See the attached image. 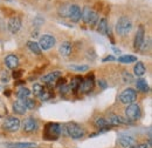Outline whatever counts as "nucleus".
<instances>
[{
  "instance_id": "nucleus-1",
  "label": "nucleus",
  "mask_w": 152,
  "mask_h": 148,
  "mask_svg": "<svg viewBox=\"0 0 152 148\" xmlns=\"http://www.w3.org/2000/svg\"><path fill=\"white\" fill-rule=\"evenodd\" d=\"M132 28V24H131V20L128 18V17H121L118 19L117 24H116V31L119 36L124 37L126 36Z\"/></svg>"
},
{
  "instance_id": "nucleus-2",
  "label": "nucleus",
  "mask_w": 152,
  "mask_h": 148,
  "mask_svg": "<svg viewBox=\"0 0 152 148\" xmlns=\"http://www.w3.org/2000/svg\"><path fill=\"white\" fill-rule=\"evenodd\" d=\"M64 126H66V130H67V135L72 136L73 139H81L84 136V130L75 122H69Z\"/></svg>"
},
{
  "instance_id": "nucleus-3",
  "label": "nucleus",
  "mask_w": 152,
  "mask_h": 148,
  "mask_svg": "<svg viewBox=\"0 0 152 148\" xmlns=\"http://www.w3.org/2000/svg\"><path fill=\"white\" fill-rule=\"evenodd\" d=\"M61 134V126L57 124H48L45 128V138L47 140H55Z\"/></svg>"
},
{
  "instance_id": "nucleus-4",
  "label": "nucleus",
  "mask_w": 152,
  "mask_h": 148,
  "mask_svg": "<svg viewBox=\"0 0 152 148\" xmlns=\"http://www.w3.org/2000/svg\"><path fill=\"white\" fill-rule=\"evenodd\" d=\"M136 99H137V92L133 88H126V90H124L123 92L121 93V95H119V100L124 105L133 104L136 101Z\"/></svg>"
},
{
  "instance_id": "nucleus-5",
  "label": "nucleus",
  "mask_w": 152,
  "mask_h": 148,
  "mask_svg": "<svg viewBox=\"0 0 152 148\" xmlns=\"http://www.w3.org/2000/svg\"><path fill=\"white\" fill-rule=\"evenodd\" d=\"M81 18H82V20L86 24H89L90 26H93V25H95L96 22H97V20H98V14L96 12H94L91 8L84 7L83 12L81 14Z\"/></svg>"
},
{
  "instance_id": "nucleus-6",
  "label": "nucleus",
  "mask_w": 152,
  "mask_h": 148,
  "mask_svg": "<svg viewBox=\"0 0 152 148\" xmlns=\"http://www.w3.org/2000/svg\"><path fill=\"white\" fill-rule=\"evenodd\" d=\"M125 114H126V118L131 121H136L140 118L142 115V112H140V107L137 105V104H130L128 105L126 110H125Z\"/></svg>"
},
{
  "instance_id": "nucleus-7",
  "label": "nucleus",
  "mask_w": 152,
  "mask_h": 148,
  "mask_svg": "<svg viewBox=\"0 0 152 148\" xmlns=\"http://www.w3.org/2000/svg\"><path fill=\"white\" fill-rule=\"evenodd\" d=\"M54 45H55V38L50 34H43L39 40V46L43 51L50 50L52 47H54Z\"/></svg>"
},
{
  "instance_id": "nucleus-8",
  "label": "nucleus",
  "mask_w": 152,
  "mask_h": 148,
  "mask_svg": "<svg viewBox=\"0 0 152 148\" xmlns=\"http://www.w3.org/2000/svg\"><path fill=\"white\" fill-rule=\"evenodd\" d=\"M20 120L15 116H8L4 121V128L8 132H17L20 128Z\"/></svg>"
},
{
  "instance_id": "nucleus-9",
  "label": "nucleus",
  "mask_w": 152,
  "mask_h": 148,
  "mask_svg": "<svg viewBox=\"0 0 152 148\" xmlns=\"http://www.w3.org/2000/svg\"><path fill=\"white\" fill-rule=\"evenodd\" d=\"M81 14H82V12H81L80 6H77V5H70L68 7L67 17L70 19L72 21H74V22L80 21L81 20Z\"/></svg>"
},
{
  "instance_id": "nucleus-10",
  "label": "nucleus",
  "mask_w": 152,
  "mask_h": 148,
  "mask_svg": "<svg viewBox=\"0 0 152 148\" xmlns=\"http://www.w3.org/2000/svg\"><path fill=\"white\" fill-rule=\"evenodd\" d=\"M144 38H145V31H144V27L143 26H139L137 33H136V37H134V48L136 50H140L143 47V42H144Z\"/></svg>"
},
{
  "instance_id": "nucleus-11",
  "label": "nucleus",
  "mask_w": 152,
  "mask_h": 148,
  "mask_svg": "<svg viewBox=\"0 0 152 148\" xmlns=\"http://www.w3.org/2000/svg\"><path fill=\"white\" fill-rule=\"evenodd\" d=\"M21 28V19L19 17H13L10 19L8 21V30L11 33L15 34L17 32H19V30Z\"/></svg>"
},
{
  "instance_id": "nucleus-12",
  "label": "nucleus",
  "mask_w": 152,
  "mask_h": 148,
  "mask_svg": "<svg viewBox=\"0 0 152 148\" xmlns=\"http://www.w3.org/2000/svg\"><path fill=\"white\" fill-rule=\"evenodd\" d=\"M23 130L27 132V133H32L34 130H37L38 128V122L34 118H27L25 121H23Z\"/></svg>"
},
{
  "instance_id": "nucleus-13",
  "label": "nucleus",
  "mask_w": 152,
  "mask_h": 148,
  "mask_svg": "<svg viewBox=\"0 0 152 148\" xmlns=\"http://www.w3.org/2000/svg\"><path fill=\"white\" fill-rule=\"evenodd\" d=\"M94 85H95V82H94V76H93V75H89L86 80L82 81V85H81V88H80V90H82V92H84V93H89L90 91H93Z\"/></svg>"
},
{
  "instance_id": "nucleus-14",
  "label": "nucleus",
  "mask_w": 152,
  "mask_h": 148,
  "mask_svg": "<svg viewBox=\"0 0 152 148\" xmlns=\"http://www.w3.org/2000/svg\"><path fill=\"white\" fill-rule=\"evenodd\" d=\"M5 65H6V67L10 68V70H14V68H17L18 65H19V59H18V56H14V54H10V56H7L6 58H5Z\"/></svg>"
},
{
  "instance_id": "nucleus-15",
  "label": "nucleus",
  "mask_w": 152,
  "mask_h": 148,
  "mask_svg": "<svg viewBox=\"0 0 152 148\" xmlns=\"http://www.w3.org/2000/svg\"><path fill=\"white\" fill-rule=\"evenodd\" d=\"M60 76H61V72L60 71H55V72H50V73L46 74L45 76L41 78V80H42V82H45L47 85H50L52 82L56 81Z\"/></svg>"
},
{
  "instance_id": "nucleus-16",
  "label": "nucleus",
  "mask_w": 152,
  "mask_h": 148,
  "mask_svg": "<svg viewBox=\"0 0 152 148\" xmlns=\"http://www.w3.org/2000/svg\"><path fill=\"white\" fill-rule=\"evenodd\" d=\"M118 141H119V144H121L124 148H129L134 145V140H133V138L132 136H130V135H126V134H122V135H119Z\"/></svg>"
},
{
  "instance_id": "nucleus-17",
  "label": "nucleus",
  "mask_w": 152,
  "mask_h": 148,
  "mask_svg": "<svg viewBox=\"0 0 152 148\" xmlns=\"http://www.w3.org/2000/svg\"><path fill=\"white\" fill-rule=\"evenodd\" d=\"M7 148H35L38 145L33 142H11V144H5Z\"/></svg>"
},
{
  "instance_id": "nucleus-18",
  "label": "nucleus",
  "mask_w": 152,
  "mask_h": 148,
  "mask_svg": "<svg viewBox=\"0 0 152 148\" xmlns=\"http://www.w3.org/2000/svg\"><path fill=\"white\" fill-rule=\"evenodd\" d=\"M13 111L15 112L17 114H19V115H23L26 112H27V107L25 106V104H23V100H18V101H15L14 104H13Z\"/></svg>"
},
{
  "instance_id": "nucleus-19",
  "label": "nucleus",
  "mask_w": 152,
  "mask_h": 148,
  "mask_svg": "<svg viewBox=\"0 0 152 148\" xmlns=\"http://www.w3.org/2000/svg\"><path fill=\"white\" fill-rule=\"evenodd\" d=\"M60 53L63 56H69L72 53V44L69 41H64L60 46Z\"/></svg>"
},
{
  "instance_id": "nucleus-20",
  "label": "nucleus",
  "mask_w": 152,
  "mask_h": 148,
  "mask_svg": "<svg viewBox=\"0 0 152 148\" xmlns=\"http://www.w3.org/2000/svg\"><path fill=\"white\" fill-rule=\"evenodd\" d=\"M97 31H98L99 33H102L103 36H107V34L109 33V26H108V21H107V19L105 18H103L99 20Z\"/></svg>"
},
{
  "instance_id": "nucleus-21",
  "label": "nucleus",
  "mask_w": 152,
  "mask_h": 148,
  "mask_svg": "<svg viewBox=\"0 0 152 148\" xmlns=\"http://www.w3.org/2000/svg\"><path fill=\"white\" fill-rule=\"evenodd\" d=\"M136 87H137V90H138L139 92H142V93L149 92V85H148L146 80H144V79H138V80L136 81Z\"/></svg>"
},
{
  "instance_id": "nucleus-22",
  "label": "nucleus",
  "mask_w": 152,
  "mask_h": 148,
  "mask_svg": "<svg viewBox=\"0 0 152 148\" xmlns=\"http://www.w3.org/2000/svg\"><path fill=\"white\" fill-rule=\"evenodd\" d=\"M133 72H134V75H136V76H143V75L145 74V72H146L145 65H144L143 62L138 61V62L134 65V67H133Z\"/></svg>"
},
{
  "instance_id": "nucleus-23",
  "label": "nucleus",
  "mask_w": 152,
  "mask_h": 148,
  "mask_svg": "<svg viewBox=\"0 0 152 148\" xmlns=\"http://www.w3.org/2000/svg\"><path fill=\"white\" fill-rule=\"evenodd\" d=\"M95 126L97 128L103 130H109V128H110V126H109L107 119H104V118H98V119H96Z\"/></svg>"
},
{
  "instance_id": "nucleus-24",
  "label": "nucleus",
  "mask_w": 152,
  "mask_h": 148,
  "mask_svg": "<svg viewBox=\"0 0 152 148\" xmlns=\"http://www.w3.org/2000/svg\"><path fill=\"white\" fill-rule=\"evenodd\" d=\"M82 81H83L82 78L75 76V78L72 80V84L69 85L70 90H72V91H77V90H80V88H81V85H82Z\"/></svg>"
},
{
  "instance_id": "nucleus-25",
  "label": "nucleus",
  "mask_w": 152,
  "mask_h": 148,
  "mask_svg": "<svg viewBox=\"0 0 152 148\" xmlns=\"http://www.w3.org/2000/svg\"><path fill=\"white\" fill-rule=\"evenodd\" d=\"M27 46H28V48L34 53V54H41V48H40V46H39L38 42H35V41H28L27 42Z\"/></svg>"
},
{
  "instance_id": "nucleus-26",
  "label": "nucleus",
  "mask_w": 152,
  "mask_h": 148,
  "mask_svg": "<svg viewBox=\"0 0 152 148\" xmlns=\"http://www.w3.org/2000/svg\"><path fill=\"white\" fill-rule=\"evenodd\" d=\"M31 93H32V92H31L28 88H25V87H22V88H20L19 91L17 92V96H18V99H20V100H23V99H27V98H29Z\"/></svg>"
},
{
  "instance_id": "nucleus-27",
  "label": "nucleus",
  "mask_w": 152,
  "mask_h": 148,
  "mask_svg": "<svg viewBox=\"0 0 152 148\" xmlns=\"http://www.w3.org/2000/svg\"><path fill=\"white\" fill-rule=\"evenodd\" d=\"M107 121H108L109 126H117V125H121V122H119V116H118V115H115V114H109Z\"/></svg>"
},
{
  "instance_id": "nucleus-28",
  "label": "nucleus",
  "mask_w": 152,
  "mask_h": 148,
  "mask_svg": "<svg viewBox=\"0 0 152 148\" xmlns=\"http://www.w3.org/2000/svg\"><path fill=\"white\" fill-rule=\"evenodd\" d=\"M118 61L121 64H131V62L137 61V58L133 56H122L118 58Z\"/></svg>"
},
{
  "instance_id": "nucleus-29",
  "label": "nucleus",
  "mask_w": 152,
  "mask_h": 148,
  "mask_svg": "<svg viewBox=\"0 0 152 148\" xmlns=\"http://www.w3.org/2000/svg\"><path fill=\"white\" fill-rule=\"evenodd\" d=\"M43 86L42 85H40V84H34V86H33V93H34V95H37V96H40L41 95V93L43 92Z\"/></svg>"
},
{
  "instance_id": "nucleus-30",
  "label": "nucleus",
  "mask_w": 152,
  "mask_h": 148,
  "mask_svg": "<svg viewBox=\"0 0 152 148\" xmlns=\"http://www.w3.org/2000/svg\"><path fill=\"white\" fill-rule=\"evenodd\" d=\"M23 104H25V106L27 107V110H33V108L35 107V101L32 100V99H29V98L23 99Z\"/></svg>"
},
{
  "instance_id": "nucleus-31",
  "label": "nucleus",
  "mask_w": 152,
  "mask_h": 148,
  "mask_svg": "<svg viewBox=\"0 0 152 148\" xmlns=\"http://www.w3.org/2000/svg\"><path fill=\"white\" fill-rule=\"evenodd\" d=\"M40 98H41V100H42V101H47L48 99H50V98H52V94H50L49 92H47V91H45V90H43V92L41 93Z\"/></svg>"
},
{
  "instance_id": "nucleus-32",
  "label": "nucleus",
  "mask_w": 152,
  "mask_h": 148,
  "mask_svg": "<svg viewBox=\"0 0 152 148\" xmlns=\"http://www.w3.org/2000/svg\"><path fill=\"white\" fill-rule=\"evenodd\" d=\"M72 70L77 71V72H84V71H88V66H70Z\"/></svg>"
},
{
  "instance_id": "nucleus-33",
  "label": "nucleus",
  "mask_w": 152,
  "mask_h": 148,
  "mask_svg": "<svg viewBox=\"0 0 152 148\" xmlns=\"http://www.w3.org/2000/svg\"><path fill=\"white\" fill-rule=\"evenodd\" d=\"M60 91H61V94H67V93H69V91H72V90H70V87L68 85H63V86H61Z\"/></svg>"
},
{
  "instance_id": "nucleus-34",
  "label": "nucleus",
  "mask_w": 152,
  "mask_h": 148,
  "mask_svg": "<svg viewBox=\"0 0 152 148\" xmlns=\"http://www.w3.org/2000/svg\"><path fill=\"white\" fill-rule=\"evenodd\" d=\"M123 76H124V80H125V81H129V84H130V82H133V78L129 73H126V72L123 73Z\"/></svg>"
},
{
  "instance_id": "nucleus-35",
  "label": "nucleus",
  "mask_w": 152,
  "mask_h": 148,
  "mask_svg": "<svg viewBox=\"0 0 152 148\" xmlns=\"http://www.w3.org/2000/svg\"><path fill=\"white\" fill-rule=\"evenodd\" d=\"M8 80H10L8 75H7V74H5V72H4L2 75H1V81H2V82H8Z\"/></svg>"
},
{
  "instance_id": "nucleus-36",
  "label": "nucleus",
  "mask_w": 152,
  "mask_h": 148,
  "mask_svg": "<svg viewBox=\"0 0 152 148\" xmlns=\"http://www.w3.org/2000/svg\"><path fill=\"white\" fill-rule=\"evenodd\" d=\"M113 60H115V58L113 56H107V58H104V59H103V61H104V62H105V61H113Z\"/></svg>"
},
{
  "instance_id": "nucleus-37",
  "label": "nucleus",
  "mask_w": 152,
  "mask_h": 148,
  "mask_svg": "<svg viewBox=\"0 0 152 148\" xmlns=\"http://www.w3.org/2000/svg\"><path fill=\"white\" fill-rule=\"evenodd\" d=\"M98 85H101L103 88H107V84H105V81H104V80H101V81H98Z\"/></svg>"
},
{
  "instance_id": "nucleus-38",
  "label": "nucleus",
  "mask_w": 152,
  "mask_h": 148,
  "mask_svg": "<svg viewBox=\"0 0 152 148\" xmlns=\"http://www.w3.org/2000/svg\"><path fill=\"white\" fill-rule=\"evenodd\" d=\"M21 74H22V72H21V71H20V72H14L13 76H14L15 79H18V78H20V76H21Z\"/></svg>"
},
{
  "instance_id": "nucleus-39",
  "label": "nucleus",
  "mask_w": 152,
  "mask_h": 148,
  "mask_svg": "<svg viewBox=\"0 0 152 148\" xmlns=\"http://www.w3.org/2000/svg\"><path fill=\"white\" fill-rule=\"evenodd\" d=\"M114 51L116 52V53H121V51H119V50H117V48H115V47H114Z\"/></svg>"
}]
</instances>
